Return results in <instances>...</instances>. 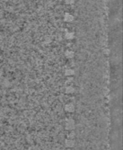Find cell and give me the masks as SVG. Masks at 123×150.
Returning a JSON list of instances; mask_svg holds the SVG:
<instances>
[{
	"label": "cell",
	"mask_w": 123,
	"mask_h": 150,
	"mask_svg": "<svg viewBox=\"0 0 123 150\" xmlns=\"http://www.w3.org/2000/svg\"><path fill=\"white\" fill-rule=\"evenodd\" d=\"M75 128V121L72 118H69L66 121V129L67 130H73Z\"/></svg>",
	"instance_id": "1"
},
{
	"label": "cell",
	"mask_w": 123,
	"mask_h": 150,
	"mask_svg": "<svg viewBox=\"0 0 123 150\" xmlns=\"http://www.w3.org/2000/svg\"><path fill=\"white\" fill-rule=\"evenodd\" d=\"M65 110L69 112H73L75 111V106L73 104H69L65 106Z\"/></svg>",
	"instance_id": "2"
}]
</instances>
